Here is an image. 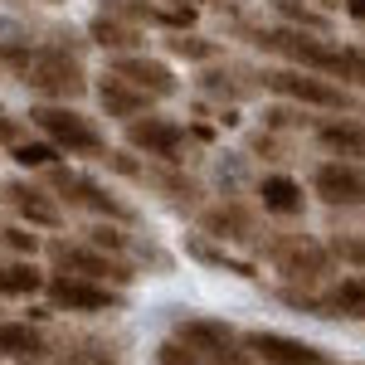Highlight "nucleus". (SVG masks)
I'll use <instances>...</instances> for the list:
<instances>
[{
  "label": "nucleus",
  "mask_w": 365,
  "mask_h": 365,
  "mask_svg": "<svg viewBox=\"0 0 365 365\" xmlns=\"http://www.w3.org/2000/svg\"><path fill=\"white\" fill-rule=\"evenodd\" d=\"M0 244H5L10 253H25V258H34V253L44 249V244H39V234H34L29 225H10V229H0Z\"/></svg>",
  "instance_id": "obj_30"
},
{
  "label": "nucleus",
  "mask_w": 365,
  "mask_h": 365,
  "mask_svg": "<svg viewBox=\"0 0 365 365\" xmlns=\"http://www.w3.org/2000/svg\"><path fill=\"white\" fill-rule=\"evenodd\" d=\"M312 195L331 210H365V166L356 161H322L312 170Z\"/></svg>",
  "instance_id": "obj_11"
},
{
  "label": "nucleus",
  "mask_w": 365,
  "mask_h": 365,
  "mask_svg": "<svg viewBox=\"0 0 365 365\" xmlns=\"http://www.w3.org/2000/svg\"><path fill=\"white\" fill-rule=\"evenodd\" d=\"M127 151L151 156V161H161V166H180V161L190 156V132H185L175 117H161V113L132 117V122H127Z\"/></svg>",
  "instance_id": "obj_7"
},
{
  "label": "nucleus",
  "mask_w": 365,
  "mask_h": 365,
  "mask_svg": "<svg viewBox=\"0 0 365 365\" xmlns=\"http://www.w3.org/2000/svg\"><path fill=\"white\" fill-rule=\"evenodd\" d=\"M44 297H49L54 312H83V317H103V312L122 307V287L93 282V278H68V273H49Z\"/></svg>",
  "instance_id": "obj_8"
},
{
  "label": "nucleus",
  "mask_w": 365,
  "mask_h": 365,
  "mask_svg": "<svg viewBox=\"0 0 365 365\" xmlns=\"http://www.w3.org/2000/svg\"><path fill=\"white\" fill-rule=\"evenodd\" d=\"M0 195H5V205L20 215V225L63 229V205H58V195L49 190V185H34V180H25V175H15V180L0 185Z\"/></svg>",
  "instance_id": "obj_12"
},
{
  "label": "nucleus",
  "mask_w": 365,
  "mask_h": 365,
  "mask_svg": "<svg viewBox=\"0 0 365 365\" xmlns=\"http://www.w3.org/2000/svg\"><path fill=\"white\" fill-rule=\"evenodd\" d=\"M166 5H180V10H200V5H215V10H239V0H166Z\"/></svg>",
  "instance_id": "obj_33"
},
{
  "label": "nucleus",
  "mask_w": 365,
  "mask_h": 365,
  "mask_svg": "<svg viewBox=\"0 0 365 365\" xmlns=\"http://www.w3.org/2000/svg\"><path fill=\"white\" fill-rule=\"evenodd\" d=\"M200 229H205L210 239H249L253 234L249 215H244L239 205H210V210H200Z\"/></svg>",
  "instance_id": "obj_21"
},
{
  "label": "nucleus",
  "mask_w": 365,
  "mask_h": 365,
  "mask_svg": "<svg viewBox=\"0 0 365 365\" xmlns=\"http://www.w3.org/2000/svg\"><path fill=\"white\" fill-rule=\"evenodd\" d=\"M108 73H117V78H127L132 88H141L151 103H166V98H175V93H180L175 68H170L166 58H151V54H117Z\"/></svg>",
  "instance_id": "obj_13"
},
{
  "label": "nucleus",
  "mask_w": 365,
  "mask_h": 365,
  "mask_svg": "<svg viewBox=\"0 0 365 365\" xmlns=\"http://www.w3.org/2000/svg\"><path fill=\"white\" fill-rule=\"evenodd\" d=\"M175 336L185 346H195L205 365H253V351L234 336V327L225 322H210V317H185L175 327Z\"/></svg>",
  "instance_id": "obj_9"
},
{
  "label": "nucleus",
  "mask_w": 365,
  "mask_h": 365,
  "mask_svg": "<svg viewBox=\"0 0 365 365\" xmlns=\"http://www.w3.org/2000/svg\"><path fill=\"white\" fill-rule=\"evenodd\" d=\"M273 10H278V20H282V25L307 29V34H327V29H331L327 10H317L312 0H273Z\"/></svg>",
  "instance_id": "obj_24"
},
{
  "label": "nucleus",
  "mask_w": 365,
  "mask_h": 365,
  "mask_svg": "<svg viewBox=\"0 0 365 365\" xmlns=\"http://www.w3.org/2000/svg\"><path fill=\"white\" fill-rule=\"evenodd\" d=\"M312 141L327 151V156H336V161H365V122L356 117H322V122H312Z\"/></svg>",
  "instance_id": "obj_15"
},
{
  "label": "nucleus",
  "mask_w": 365,
  "mask_h": 365,
  "mask_svg": "<svg viewBox=\"0 0 365 365\" xmlns=\"http://www.w3.org/2000/svg\"><path fill=\"white\" fill-rule=\"evenodd\" d=\"M83 239L93 244V249H103V253H117V258H122V253H127V244H132V239H127V229L117 225V220H93Z\"/></svg>",
  "instance_id": "obj_28"
},
{
  "label": "nucleus",
  "mask_w": 365,
  "mask_h": 365,
  "mask_svg": "<svg viewBox=\"0 0 365 365\" xmlns=\"http://www.w3.org/2000/svg\"><path fill=\"white\" fill-rule=\"evenodd\" d=\"M244 346L253 351V361H263V365H331V356L322 346L282 336V331H249Z\"/></svg>",
  "instance_id": "obj_14"
},
{
  "label": "nucleus",
  "mask_w": 365,
  "mask_h": 365,
  "mask_svg": "<svg viewBox=\"0 0 365 365\" xmlns=\"http://www.w3.org/2000/svg\"><path fill=\"white\" fill-rule=\"evenodd\" d=\"M44 185L58 195V205L83 210V215H93V220H117V225H127V220H132V205L117 195L113 185L93 180V175H83V170L49 166V170H44Z\"/></svg>",
  "instance_id": "obj_6"
},
{
  "label": "nucleus",
  "mask_w": 365,
  "mask_h": 365,
  "mask_svg": "<svg viewBox=\"0 0 365 365\" xmlns=\"http://www.w3.org/2000/svg\"><path fill=\"white\" fill-rule=\"evenodd\" d=\"M327 253H331L336 263H346L351 273H365V234L361 229H341V234H331V239H327Z\"/></svg>",
  "instance_id": "obj_26"
},
{
  "label": "nucleus",
  "mask_w": 365,
  "mask_h": 365,
  "mask_svg": "<svg viewBox=\"0 0 365 365\" xmlns=\"http://www.w3.org/2000/svg\"><path fill=\"white\" fill-rule=\"evenodd\" d=\"M44 5H63V0H44Z\"/></svg>",
  "instance_id": "obj_37"
},
{
  "label": "nucleus",
  "mask_w": 365,
  "mask_h": 365,
  "mask_svg": "<svg viewBox=\"0 0 365 365\" xmlns=\"http://www.w3.org/2000/svg\"><path fill=\"white\" fill-rule=\"evenodd\" d=\"M0 356L20 365L49 361V336L39 327H29V322H0Z\"/></svg>",
  "instance_id": "obj_19"
},
{
  "label": "nucleus",
  "mask_w": 365,
  "mask_h": 365,
  "mask_svg": "<svg viewBox=\"0 0 365 365\" xmlns=\"http://www.w3.org/2000/svg\"><path fill=\"white\" fill-rule=\"evenodd\" d=\"M98 108H103V117H113V122H132V117H146L151 113V98L141 93V88H132L127 78H117V73H108V78H98Z\"/></svg>",
  "instance_id": "obj_17"
},
{
  "label": "nucleus",
  "mask_w": 365,
  "mask_h": 365,
  "mask_svg": "<svg viewBox=\"0 0 365 365\" xmlns=\"http://www.w3.org/2000/svg\"><path fill=\"white\" fill-rule=\"evenodd\" d=\"M15 68H20V83H25L39 103H78L88 88H93L83 58L73 54L68 44H39V49H29Z\"/></svg>",
  "instance_id": "obj_2"
},
{
  "label": "nucleus",
  "mask_w": 365,
  "mask_h": 365,
  "mask_svg": "<svg viewBox=\"0 0 365 365\" xmlns=\"http://www.w3.org/2000/svg\"><path fill=\"white\" fill-rule=\"evenodd\" d=\"M253 195L263 205V215H278V220H297L302 210H307V195H302V180H292V175H263L258 185H253Z\"/></svg>",
  "instance_id": "obj_18"
},
{
  "label": "nucleus",
  "mask_w": 365,
  "mask_h": 365,
  "mask_svg": "<svg viewBox=\"0 0 365 365\" xmlns=\"http://www.w3.org/2000/svg\"><path fill=\"white\" fill-rule=\"evenodd\" d=\"M5 156H10V161H15L20 170H49V166H58V156H63V151H58L49 137H34V141L20 137L15 146H10V151H5Z\"/></svg>",
  "instance_id": "obj_23"
},
{
  "label": "nucleus",
  "mask_w": 365,
  "mask_h": 365,
  "mask_svg": "<svg viewBox=\"0 0 365 365\" xmlns=\"http://www.w3.org/2000/svg\"><path fill=\"white\" fill-rule=\"evenodd\" d=\"M229 78H234V73H220V68H205V73H200V93H225L229 103H234V98H244V88H239V83H229Z\"/></svg>",
  "instance_id": "obj_31"
},
{
  "label": "nucleus",
  "mask_w": 365,
  "mask_h": 365,
  "mask_svg": "<svg viewBox=\"0 0 365 365\" xmlns=\"http://www.w3.org/2000/svg\"><path fill=\"white\" fill-rule=\"evenodd\" d=\"M20 137H25V132H20V122H15V117H5V113H0V146L10 151V146H15Z\"/></svg>",
  "instance_id": "obj_32"
},
{
  "label": "nucleus",
  "mask_w": 365,
  "mask_h": 365,
  "mask_svg": "<svg viewBox=\"0 0 365 365\" xmlns=\"http://www.w3.org/2000/svg\"><path fill=\"white\" fill-rule=\"evenodd\" d=\"M312 5H317V10H341L346 0H312Z\"/></svg>",
  "instance_id": "obj_35"
},
{
  "label": "nucleus",
  "mask_w": 365,
  "mask_h": 365,
  "mask_svg": "<svg viewBox=\"0 0 365 365\" xmlns=\"http://www.w3.org/2000/svg\"><path fill=\"white\" fill-rule=\"evenodd\" d=\"M273 268H278L282 278L302 282V287H317V282L336 268V258L327 253V244H312L302 234H287V239L273 244Z\"/></svg>",
  "instance_id": "obj_10"
},
{
  "label": "nucleus",
  "mask_w": 365,
  "mask_h": 365,
  "mask_svg": "<svg viewBox=\"0 0 365 365\" xmlns=\"http://www.w3.org/2000/svg\"><path fill=\"white\" fill-rule=\"evenodd\" d=\"M322 317H331V322H365V273H351V278L331 282L322 292Z\"/></svg>",
  "instance_id": "obj_20"
},
{
  "label": "nucleus",
  "mask_w": 365,
  "mask_h": 365,
  "mask_svg": "<svg viewBox=\"0 0 365 365\" xmlns=\"http://www.w3.org/2000/svg\"><path fill=\"white\" fill-rule=\"evenodd\" d=\"M25 122L39 137L54 141L63 156H98L103 161V151H108V137L98 132V122L83 117L73 103H34L25 113Z\"/></svg>",
  "instance_id": "obj_4"
},
{
  "label": "nucleus",
  "mask_w": 365,
  "mask_h": 365,
  "mask_svg": "<svg viewBox=\"0 0 365 365\" xmlns=\"http://www.w3.org/2000/svg\"><path fill=\"white\" fill-rule=\"evenodd\" d=\"M88 39L103 49V54H141L146 49V29L132 25V20H117V15H108V10H98L93 20H88Z\"/></svg>",
  "instance_id": "obj_16"
},
{
  "label": "nucleus",
  "mask_w": 365,
  "mask_h": 365,
  "mask_svg": "<svg viewBox=\"0 0 365 365\" xmlns=\"http://www.w3.org/2000/svg\"><path fill=\"white\" fill-rule=\"evenodd\" d=\"M49 365H83V361H73V356H58V361H49Z\"/></svg>",
  "instance_id": "obj_36"
},
{
  "label": "nucleus",
  "mask_w": 365,
  "mask_h": 365,
  "mask_svg": "<svg viewBox=\"0 0 365 365\" xmlns=\"http://www.w3.org/2000/svg\"><path fill=\"white\" fill-rule=\"evenodd\" d=\"M341 10H346V15H351V20H356V25H365V0H346V5H341Z\"/></svg>",
  "instance_id": "obj_34"
},
{
  "label": "nucleus",
  "mask_w": 365,
  "mask_h": 365,
  "mask_svg": "<svg viewBox=\"0 0 365 365\" xmlns=\"http://www.w3.org/2000/svg\"><path fill=\"white\" fill-rule=\"evenodd\" d=\"M44 258H49V273H68V278H93V282H113V287H132L137 273L127 258L117 253H103L93 249L88 239H49L44 244Z\"/></svg>",
  "instance_id": "obj_5"
},
{
  "label": "nucleus",
  "mask_w": 365,
  "mask_h": 365,
  "mask_svg": "<svg viewBox=\"0 0 365 365\" xmlns=\"http://www.w3.org/2000/svg\"><path fill=\"white\" fill-rule=\"evenodd\" d=\"M156 365H205V361H200L195 346H185L180 336H166L156 346Z\"/></svg>",
  "instance_id": "obj_29"
},
{
  "label": "nucleus",
  "mask_w": 365,
  "mask_h": 365,
  "mask_svg": "<svg viewBox=\"0 0 365 365\" xmlns=\"http://www.w3.org/2000/svg\"><path fill=\"white\" fill-rule=\"evenodd\" d=\"M44 282H49V273H44L34 258L5 263V268H0V297H34V292H44Z\"/></svg>",
  "instance_id": "obj_22"
},
{
  "label": "nucleus",
  "mask_w": 365,
  "mask_h": 365,
  "mask_svg": "<svg viewBox=\"0 0 365 365\" xmlns=\"http://www.w3.org/2000/svg\"><path fill=\"white\" fill-rule=\"evenodd\" d=\"M166 54L190 58V63H215V58H220V44L205 39V34H190V29H170L166 34Z\"/></svg>",
  "instance_id": "obj_25"
},
{
  "label": "nucleus",
  "mask_w": 365,
  "mask_h": 365,
  "mask_svg": "<svg viewBox=\"0 0 365 365\" xmlns=\"http://www.w3.org/2000/svg\"><path fill=\"white\" fill-rule=\"evenodd\" d=\"M258 88H268V93H278L287 103H297V108H312V113H356L361 103H356V93L336 78H322V73H307V68H292V63H282V68H263L258 73Z\"/></svg>",
  "instance_id": "obj_3"
},
{
  "label": "nucleus",
  "mask_w": 365,
  "mask_h": 365,
  "mask_svg": "<svg viewBox=\"0 0 365 365\" xmlns=\"http://www.w3.org/2000/svg\"><path fill=\"white\" fill-rule=\"evenodd\" d=\"M63 356H73V361H83V365H122V351L108 346V341H98V336L63 341Z\"/></svg>",
  "instance_id": "obj_27"
},
{
  "label": "nucleus",
  "mask_w": 365,
  "mask_h": 365,
  "mask_svg": "<svg viewBox=\"0 0 365 365\" xmlns=\"http://www.w3.org/2000/svg\"><path fill=\"white\" fill-rule=\"evenodd\" d=\"M239 34H249L253 49H268V54H278L292 68L336 78L346 88H365V49L361 44H341V39L307 34V29H292V25H244V20H239Z\"/></svg>",
  "instance_id": "obj_1"
}]
</instances>
